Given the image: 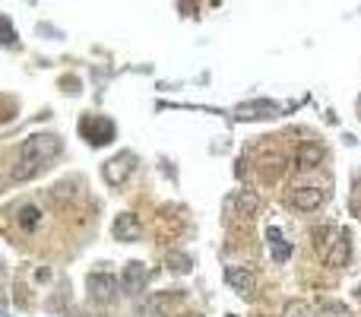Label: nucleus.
Masks as SVG:
<instances>
[{"label": "nucleus", "instance_id": "nucleus-1", "mask_svg": "<svg viewBox=\"0 0 361 317\" xmlns=\"http://www.w3.org/2000/svg\"><path fill=\"white\" fill-rule=\"evenodd\" d=\"M60 136H54V134H32V136H26L23 140V146H19V158L23 162H48V158H54L60 152Z\"/></svg>", "mask_w": 361, "mask_h": 317}, {"label": "nucleus", "instance_id": "nucleus-2", "mask_svg": "<svg viewBox=\"0 0 361 317\" xmlns=\"http://www.w3.org/2000/svg\"><path fill=\"white\" fill-rule=\"evenodd\" d=\"M80 134H83L92 146H105L114 140V124L108 121V118H102V114H83V118H80Z\"/></svg>", "mask_w": 361, "mask_h": 317}, {"label": "nucleus", "instance_id": "nucleus-3", "mask_svg": "<svg viewBox=\"0 0 361 317\" xmlns=\"http://www.w3.org/2000/svg\"><path fill=\"white\" fill-rule=\"evenodd\" d=\"M133 168H136V156L130 150H124V152H118V156L108 158L105 165H102V178H105L111 188H120V184L133 174Z\"/></svg>", "mask_w": 361, "mask_h": 317}, {"label": "nucleus", "instance_id": "nucleus-4", "mask_svg": "<svg viewBox=\"0 0 361 317\" xmlns=\"http://www.w3.org/2000/svg\"><path fill=\"white\" fill-rule=\"evenodd\" d=\"M111 235H114V242H120V244L140 242L143 222H140L136 212H120V216H114V222H111Z\"/></svg>", "mask_w": 361, "mask_h": 317}, {"label": "nucleus", "instance_id": "nucleus-5", "mask_svg": "<svg viewBox=\"0 0 361 317\" xmlns=\"http://www.w3.org/2000/svg\"><path fill=\"white\" fill-rule=\"evenodd\" d=\"M86 289H89V295L95 302H114L120 282L114 280L111 273H89V276H86Z\"/></svg>", "mask_w": 361, "mask_h": 317}, {"label": "nucleus", "instance_id": "nucleus-6", "mask_svg": "<svg viewBox=\"0 0 361 317\" xmlns=\"http://www.w3.org/2000/svg\"><path fill=\"white\" fill-rule=\"evenodd\" d=\"M279 105L270 102V98H257V102H248V105H238L234 108V118L238 121H260V118H276Z\"/></svg>", "mask_w": 361, "mask_h": 317}, {"label": "nucleus", "instance_id": "nucleus-7", "mask_svg": "<svg viewBox=\"0 0 361 317\" xmlns=\"http://www.w3.org/2000/svg\"><path fill=\"white\" fill-rule=\"evenodd\" d=\"M352 235H349V228H339L336 242L326 248V266H333V270H339V266L349 264V257H352Z\"/></svg>", "mask_w": 361, "mask_h": 317}, {"label": "nucleus", "instance_id": "nucleus-8", "mask_svg": "<svg viewBox=\"0 0 361 317\" xmlns=\"http://www.w3.org/2000/svg\"><path fill=\"white\" fill-rule=\"evenodd\" d=\"M146 282H149V270H146V264H140V260H130L127 266H124V276H120V289L130 295L143 292Z\"/></svg>", "mask_w": 361, "mask_h": 317}, {"label": "nucleus", "instance_id": "nucleus-9", "mask_svg": "<svg viewBox=\"0 0 361 317\" xmlns=\"http://www.w3.org/2000/svg\"><path fill=\"white\" fill-rule=\"evenodd\" d=\"M225 282L238 295H244V298H250V295L257 292V280L248 266H225Z\"/></svg>", "mask_w": 361, "mask_h": 317}, {"label": "nucleus", "instance_id": "nucleus-10", "mask_svg": "<svg viewBox=\"0 0 361 317\" xmlns=\"http://www.w3.org/2000/svg\"><path fill=\"white\" fill-rule=\"evenodd\" d=\"M288 203L301 212H314L317 206L324 203V190L320 188H295L292 197H288Z\"/></svg>", "mask_w": 361, "mask_h": 317}, {"label": "nucleus", "instance_id": "nucleus-11", "mask_svg": "<svg viewBox=\"0 0 361 317\" xmlns=\"http://www.w3.org/2000/svg\"><path fill=\"white\" fill-rule=\"evenodd\" d=\"M266 242H270V254L276 264H288V257H292V244L282 238V232H279L276 226L266 228Z\"/></svg>", "mask_w": 361, "mask_h": 317}, {"label": "nucleus", "instance_id": "nucleus-12", "mask_svg": "<svg viewBox=\"0 0 361 317\" xmlns=\"http://www.w3.org/2000/svg\"><path fill=\"white\" fill-rule=\"evenodd\" d=\"M324 162V146L317 143H301L298 152H295V165L298 168H314Z\"/></svg>", "mask_w": 361, "mask_h": 317}, {"label": "nucleus", "instance_id": "nucleus-13", "mask_svg": "<svg viewBox=\"0 0 361 317\" xmlns=\"http://www.w3.org/2000/svg\"><path fill=\"white\" fill-rule=\"evenodd\" d=\"M41 219H45V212L38 210L35 203H26V206H19V212H16V226L23 228V232H35L38 226H41Z\"/></svg>", "mask_w": 361, "mask_h": 317}, {"label": "nucleus", "instance_id": "nucleus-14", "mask_svg": "<svg viewBox=\"0 0 361 317\" xmlns=\"http://www.w3.org/2000/svg\"><path fill=\"white\" fill-rule=\"evenodd\" d=\"M260 210V200H257L254 190H241L238 194V216H254Z\"/></svg>", "mask_w": 361, "mask_h": 317}, {"label": "nucleus", "instance_id": "nucleus-15", "mask_svg": "<svg viewBox=\"0 0 361 317\" xmlns=\"http://www.w3.org/2000/svg\"><path fill=\"white\" fill-rule=\"evenodd\" d=\"M38 172H41L38 162H19L16 168H10V181H29V178H35Z\"/></svg>", "mask_w": 361, "mask_h": 317}, {"label": "nucleus", "instance_id": "nucleus-16", "mask_svg": "<svg viewBox=\"0 0 361 317\" xmlns=\"http://www.w3.org/2000/svg\"><path fill=\"white\" fill-rule=\"evenodd\" d=\"M190 266H194V260H190L187 254H180V251H172V254H168V270H174V273H190Z\"/></svg>", "mask_w": 361, "mask_h": 317}, {"label": "nucleus", "instance_id": "nucleus-17", "mask_svg": "<svg viewBox=\"0 0 361 317\" xmlns=\"http://www.w3.org/2000/svg\"><path fill=\"white\" fill-rule=\"evenodd\" d=\"M317 317H352L342 302H324L317 308Z\"/></svg>", "mask_w": 361, "mask_h": 317}, {"label": "nucleus", "instance_id": "nucleus-18", "mask_svg": "<svg viewBox=\"0 0 361 317\" xmlns=\"http://www.w3.org/2000/svg\"><path fill=\"white\" fill-rule=\"evenodd\" d=\"M70 188H73V181H64V184H54V188H51V190H48V197H51L54 203H67L70 197H73V194H70Z\"/></svg>", "mask_w": 361, "mask_h": 317}, {"label": "nucleus", "instance_id": "nucleus-19", "mask_svg": "<svg viewBox=\"0 0 361 317\" xmlns=\"http://www.w3.org/2000/svg\"><path fill=\"white\" fill-rule=\"evenodd\" d=\"M0 45H16V29L3 13H0Z\"/></svg>", "mask_w": 361, "mask_h": 317}, {"label": "nucleus", "instance_id": "nucleus-20", "mask_svg": "<svg viewBox=\"0 0 361 317\" xmlns=\"http://www.w3.org/2000/svg\"><path fill=\"white\" fill-rule=\"evenodd\" d=\"M358 114H361V96H358Z\"/></svg>", "mask_w": 361, "mask_h": 317}]
</instances>
